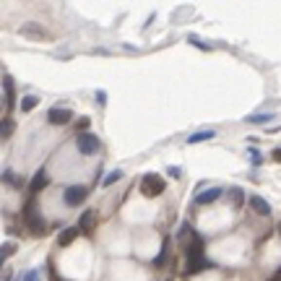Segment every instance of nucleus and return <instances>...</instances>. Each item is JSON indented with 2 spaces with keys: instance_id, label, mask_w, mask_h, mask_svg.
<instances>
[{
  "instance_id": "nucleus-1",
  "label": "nucleus",
  "mask_w": 281,
  "mask_h": 281,
  "mask_svg": "<svg viewBox=\"0 0 281 281\" xmlns=\"http://www.w3.org/2000/svg\"><path fill=\"white\" fill-rule=\"evenodd\" d=\"M211 265V261H206L203 258V240L201 237H193L187 240V273H198V271H203V268H208Z\"/></svg>"
},
{
  "instance_id": "nucleus-2",
  "label": "nucleus",
  "mask_w": 281,
  "mask_h": 281,
  "mask_svg": "<svg viewBox=\"0 0 281 281\" xmlns=\"http://www.w3.org/2000/svg\"><path fill=\"white\" fill-rule=\"evenodd\" d=\"M24 219H26V226L32 229L34 234H42L44 232V219L39 214V208H37V201H26V206H24Z\"/></svg>"
},
{
  "instance_id": "nucleus-3",
  "label": "nucleus",
  "mask_w": 281,
  "mask_h": 281,
  "mask_svg": "<svg viewBox=\"0 0 281 281\" xmlns=\"http://www.w3.org/2000/svg\"><path fill=\"white\" fill-rule=\"evenodd\" d=\"M164 187H167V182H164L162 174H154V172L143 174V180H141V193H143V195L154 198V195L164 193Z\"/></svg>"
},
{
  "instance_id": "nucleus-4",
  "label": "nucleus",
  "mask_w": 281,
  "mask_h": 281,
  "mask_svg": "<svg viewBox=\"0 0 281 281\" xmlns=\"http://www.w3.org/2000/svg\"><path fill=\"white\" fill-rule=\"evenodd\" d=\"M75 146H78V151L83 156H91L99 151V138H96L94 133H78L75 135Z\"/></svg>"
},
{
  "instance_id": "nucleus-5",
  "label": "nucleus",
  "mask_w": 281,
  "mask_h": 281,
  "mask_svg": "<svg viewBox=\"0 0 281 281\" xmlns=\"http://www.w3.org/2000/svg\"><path fill=\"white\" fill-rule=\"evenodd\" d=\"M86 195L89 190L83 185H71V187H65V195H63V201H65V206H81L83 201H86Z\"/></svg>"
},
{
  "instance_id": "nucleus-6",
  "label": "nucleus",
  "mask_w": 281,
  "mask_h": 281,
  "mask_svg": "<svg viewBox=\"0 0 281 281\" xmlns=\"http://www.w3.org/2000/svg\"><path fill=\"white\" fill-rule=\"evenodd\" d=\"M71 117H73V112L68 107H52L47 112V123L50 125H68V123H71Z\"/></svg>"
},
{
  "instance_id": "nucleus-7",
  "label": "nucleus",
  "mask_w": 281,
  "mask_h": 281,
  "mask_svg": "<svg viewBox=\"0 0 281 281\" xmlns=\"http://www.w3.org/2000/svg\"><path fill=\"white\" fill-rule=\"evenodd\" d=\"M78 234H81V226H65V229L57 234V245H60V247H68V245H73Z\"/></svg>"
},
{
  "instance_id": "nucleus-8",
  "label": "nucleus",
  "mask_w": 281,
  "mask_h": 281,
  "mask_svg": "<svg viewBox=\"0 0 281 281\" xmlns=\"http://www.w3.org/2000/svg\"><path fill=\"white\" fill-rule=\"evenodd\" d=\"M21 37H26V39H47V32L39 24H24L21 26Z\"/></svg>"
},
{
  "instance_id": "nucleus-9",
  "label": "nucleus",
  "mask_w": 281,
  "mask_h": 281,
  "mask_svg": "<svg viewBox=\"0 0 281 281\" xmlns=\"http://www.w3.org/2000/svg\"><path fill=\"white\" fill-rule=\"evenodd\" d=\"M219 198H222V187H206V190L198 193V206H211Z\"/></svg>"
},
{
  "instance_id": "nucleus-10",
  "label": "nucleus",
  "mask_w": 281,
  "mask_h": 281,
  "mask_svg": "<svg viewBox=\"0 0 281 281\" xmlns=\"http://www.w3.org/2000/svg\"><path fill=\"white\" fill-rule=\"evenodd\" d=\"M250 206H253V211H255V214H261V216L271 214V203L265 201L263 195H253V198H250Z\"/></svg>"
},
{
  "instance_id": "nucleus-11",
  "label": "nucleus",
  "mask_w": 281,
  "mask_h": 281,
  "mask_svg": "<svg viewBox=\"0 0 281 281\" xmlns=\"http://www.w3.org/2000/svg\"><path fill=\"white\" fill-rule=\"evenodd\" d=\"M47 172H44V169H39V172H37L34 174V180L32 182H29V190H32V193H39V190H44V187H47Z\"/></svg>"
},
{
  "instance_id": "nucleus-12",
  "label": "nucleus",
  "mask_w": 281,
  "mask_h": 281,
  "mask_svg": "<svg viewBox=\"0 0 281 281\" xmlns=\"http://www.w3.org/2000/svg\"><path fill=\"white\" fill-rule=\"evenodd\" d=\"M11 96H13L11 75H8V73H3V107H11Z\"/></svg>"
},
{
  "instance_id": "nucleus-13",
  "label": "nucleus",
  "mask_w": 281,
  "mask_h": 281,
  "mask_svg": "<svg viewBox=\"0 0 281 281\" xmlns=\"http://www.w3.org/2000/svg\"><path fill=\"white\" fill-rule=\"evenodd\" d=\"M211 138H214V131H198L187 138V143L193 146V143H203V141H211Z\"/></svg>"
},
{
  "instance_id": "nucleus-14",
  "label": "nucleus",
  "mask_w": 281,
  "mask_h": 281,
  "mask_svg": "<svg viewBox=\"0 0 281 281\" xmlns=\"http://www.w3.org/2000/svg\"><path fill=\"white\" fill-rule=\"evenodd\" d=\"M37 104H39V96H34V94L24 96V99H21V112H32Z\"/></svg>"
},
{
  "instance_id": "nucleus-15",
  "label": "nucleus",
  "mask_w": 281,
  "mask_h": 281,
  "mask_svg": "<svg viewBox=\"0 0 281 281\" xmlns=\"http://www.w3.org/2000/svg\"><path fill=\"white\" fill-rule=\"evenodd\" d=\"M123 174H125L123 169H115V172H110V174H107V177H104V180H102V187H110V185H115V182H117V180H123Z\"/></svg>"
},
{
  "instance_id": "nucleus-16",
  "label": "nucleus",
  "mask_w": 281,
  "mask_h": 281,
  "mask_svg": "<svg viewBox=\"0 0 281 281\" xmlns=\"http://www.w3.org/2000/svg\"><path fill=\"white\" fill-rule=\"evenodd\" d=\"M3 182H5V185H13V187H21V185H24L19 174H13V172H8V169L3 172Z\"/></svg>"
},
{
  "instance_id": "nucleus-17",
  "label": "nucleus",
  "mask_w": 281,
  "mask_h": 281,
  "mask_svg": "<svg viewBox=\"0 0 281 281\" xmlns=\"http://www.w3.org/2000/svg\"><path fill=\"white\" fill-rule=\"evenodd\" d=\"M247 123H253V125H265V123H271L273 120V115H268V112H265V115H250V117H245Z\"/></svg>"
},
{
  "instance_id": "nucleus-18",
  "label": "nucleus",
  "mask_w": 281,
  "mask_h": 281,
  "mask_svg": "<svg viewBox=\"0 0 281 281\" xmlns=\"http://www.w3.org/2000/svg\"><path fill=\"white\" fill-rule=\"evenodd\" d=\"M91 224H94V211H83L81 214V229H91Z\"/></svg>"
},
{
  "instance_id": "nucleus-19",
  "label": "nucleus",
  "mask_w": 281,
  "mask_h": 281,
  "mask_svg": "<svg viewBox=\"0 0 281 281\" xmlns=\"http://www.w3.org/2000/svg\"><path fill=\"white\" fill-rule=\"evenodd\" d=\"M11 133H13V123H11V117H3V128H0V135H3V141H8V138H11Z\"/></svg>"
},
{
  "instance_id": "nucleus-20",
  "label": "nucleus",
  "mask_w": 281,
  "mask_h": 281,
  "mask_svg": "<svg viewBox=\"0 0 281 281\" xmlns=\"http://www.w3.org/2000/svg\"><path fill=\"white\" fill-rule=\"evenodd\" d=\"M167 255H169V242H164V245H162V253H159V255L154 258V265H164Z\"/></svg>"
},
{
  "instance_id": "nucleus-21",
  "label": "nucleus",
  "mask_w": 281,
  "mask_h": 281,
  "mask_svg": "<svg viewBox=\"0 0 281 281\" xmlns=\"http://www.w3.org/2000/svg\"><path fill=\"white\" fill-rule=\"evenodd\" d=\"M229 195H232V201L237 203V206H240L242 201H245V193H242V187H229Z\"/></svg>"
},
{
  "instance_id": "nucleus-22",
  "label": "nucleus",
  "mask_w": 281,
  "mask_h": 281,
  "mask_svg": "<svg viewBox=\"0 0 281 281\" xmlns=\"http://www.w3.org/2000/svg\"><path fill=\"white\" fill-rule=\"evenodd\" d=\"M13 250H16V245H11V242H3V250H0V258H3V261H8Z\"/></svg>"
},
{
  "instance_id": "nucleus-23",
  "label": "nucleus",
  "mask_w": 281,
  "mask_h": 281,
  "mask_svg": "<svg viewBox=\"0 0 281 281\" xmlns=\"http://www.w3.org/2000/svg\"><path fill=\"white\" fill-rule=\"evenodd\" d=\"M21 281H39V271H26L21 276Z\"/></svg>"
},
{
  "instance_id": "nucleus-24",
  "label": "nucleus",
  "mask_w": 281,
  "mask_h": 281,
  "mask_svg": "<svg viewBox=\"0 0 281 281\" xmlns=\"http://www.w3.org/2000/svg\"><path fill=\"white\" fill-rule=\"evenodd\" d=\"M187 234H190V226H187V224H182L180 229H177V240H185Z\"/></svg>"
},
{
  "instance_id": "nucleus-25",
  "label": "nucleus",
  "mask_w": 281,
  "mask_h": 281,
  "mask_svg": "<svg viewBox=\"0 0 281 281\" xmlns=\"http://www.w3.org/2000/svg\"><path fill=\"white\" fill-rule=\"evenodd\" d=\"M250 159H253V164H261V154H258V149H250Z\"/></svg>"
},
{
  "instance_id": "nucleus-26",
  "label": "nucleus",
  "mask_w": 281,
  "mask_h": 281,
  "mask_svg": "<svg viewBox=\"0 0 281 281\" xmlns=\"http://www.w3.org/2000/svg\"><path fill=\"white\" fill-rule=\"evenodd\" d=\"M86 128H89V117H81V120H78V131L86 133Z\"/></svg>"
},
{
  "instance_id": "nucleus-27",
  "label": "nucleus",
  "mask_w": 281,
  "mask_h": 281,
  "mask_svg": "<svg viewBox=\"0 0 281 281\" xmlns=\"http://www.w3.org/2000/svg\"><path fill=\"white\" fill-rule=\"evenodd\" d=\"M167 174H169V177H180V167H169V169H167Z\"/></svg>"
},
{
  "instance_id": "nucleus-28",
  "label": "nucleus",
  "mask_w": 281,
  "mask_h": 281,
  "mask_svg": "<svg viewBox=\"0 0 281 281\" xmlns=\"http://www.w3.org/2000/svg\"><path fill=\"white\" fill-rule=\"evenodd\" d=\"M190 44H195V47H201V50H208V44L198 42V39H195V37H190Z\"/></svg>"
},
{
  "instance_id": "nucleus-29",
  "label": "nucleus",
  "mask_w": 281,
  "mask_h": 281,
  "mask_svg": "<svg viewBox=\"0 0 281 281\" xmlns=\"http://www.w3.org/2000/svg\"><path fill=\"white\" fill-rule=\"evenodd\" d=\"M96 102L104 104V102H107V94H104V91H96Z\"/></svg>"
},
{
  "instance_id": "nucleus-30",
  "label": "nucleus",
  "mask_w": 281,
  "mask_h": 281,
  "mask_svg": "<svg viewBox=\"0 0 281 281\" xmlns=\"http://www.w3.org/2000/svg\"><path fill=\"white\" fill-rule=\"evenodd\" d=\"M271 156L276 159V162H281V149H273V151H271Z\"/></svg>"
},
{
  "instance_id": "nucleus-31",
  "label": "nucleus",
  "mask_w": 281,
  "mask_h": 281,
  "mask_svg": "<svg viewBox=\"0 0 281 281\" xmlns=\"http://www.w3.org/2000/svg\"><path fill=\"white\" fill-rule=\"evenodd\" d=\"M271 281H281V271H279V273H276V276H273Z\"/></svg>"
}]
</instances>
